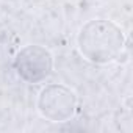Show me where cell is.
Masks as SVG:
<instances>
[{"label": "cell", "instance_id": "cell-1", "mask_svg": "<svg viewBox=\"0 0 133 133\" xmlns=\"http://www.w3.org/2000/svg\"><path fill=\"white\" fill-rule=\"evenodd\" d=\"M77 45L83 58L92 64H110L121 58L125 36L122 28L113 21L92 19L80 28Z\"/></svg>", "mask_w": 133, "mask_h": 133}, {"label": "cell", "instance_id": "cell-2", "mask_svg": "<svg viewBox=\"0 0 133 133\" xmlns=\"http://www.w3.org/2000/svg\"><path fill=\"white\" fill-rule=\"evenodd\" d=\"M36 107L44 119L50 122H66L75 114L77 96L64 85H47L39 92Z\"/></svg>", "mask_w": 133, "mask_h": 133}, {"label": "cell", "instance_id": "cell-3", "mask_svg": "<svg viewBox=\"0 0 133 133\" xmlns=\"http://www.w3.org/2000/svg\"><path fill=\"white\" fill-rule=\"evenodd\" d=\"M14 69L27 83L45 80L53 69V56L42 45H25L14 58Z\"/></svg>", "mask_w": 133, "mask_h": 133}]
</instances>
